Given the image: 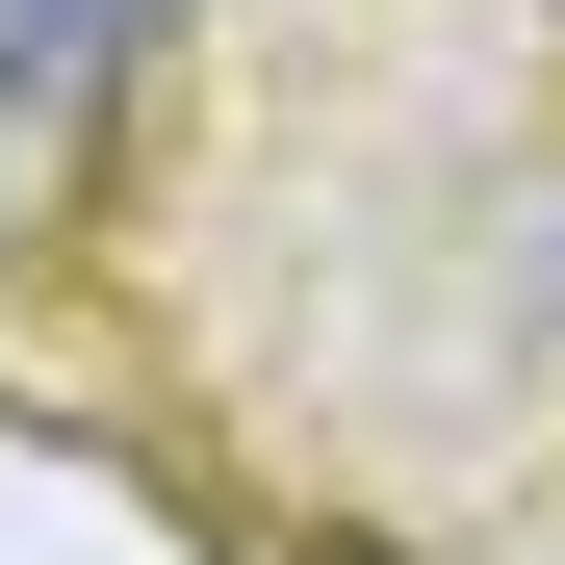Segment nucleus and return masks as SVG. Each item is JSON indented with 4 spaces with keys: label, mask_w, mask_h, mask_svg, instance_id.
<instances>
[{
    "label": "nucleus",
    "mask_w": 565,
    "mask_h": 565,
    "mask_svg": "<svg viewBox=\"0 0 565 565\" xmlns=\"http://www.w3.org/2000/svg\"><path fill=\"white\" fill-rule=\"evenodd\" d=\"M180 0H0V104H77L104 52H154Z\"/></svg>",
    "instance_id": "nucleus-1"
}]
</instances>
